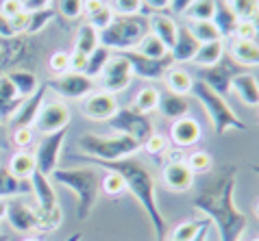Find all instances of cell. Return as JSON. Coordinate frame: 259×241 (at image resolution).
<instances>
[{
	"label": "cell",
	"mask_w": 259,
	"mask_h": 241,
	"mask_svg": "<svg viewBox=\"0 0 259 241\" xmlns=\"http://www.w3.org/2000/svg\"><path fill=\"white\" fill-rule=\"evenodd\" d=\"M237 183V165H222L211 178L198 189L192 198L194 209L205 213V217L220 232V241H240L244 230L248 228V219L235 207L233 194Z\"/></svg>",
	"instance_id": "obj_1"
},
{
	"label": "cell",
	"mask_w": 259,
	"mask_h": 241,
	"mask_svg": "<svg viewBox=\"0 0 259 241\" xmlns=\"http://www.w3.org/2000/svg\"><path fill=\"white\" fill-rule=\"evenodd\" d=\"M85 163H94V165L109 169L122 176L126 185V191H131V196L140 202V207L144 209V213L148 215L150 224L155 228L157 241H165L168 235V224L161 213L159 204H157V180L155 174L150 172V167L144 161L135 159V157H126V159H118V161H96V159H88V157H78Z\"/></svg>",
	"instance_id": "obj_2"
},
{
	"label": "cell",
	"mask_w": 259,
	"mask_h": 241,
	"mask_svg": "<svg viewBox=\"0 0 259 241\" xmlns=\"http://www.w3.org/2000/svg\"><path fill=\"white\" fill-rule=\"evenodd\" d=\"M50 178L59 185L68 187L72 194L76 196V217L85 222L90 217V213L96 207L98 200V191H100V172L94 167H57Z\"/></svg>",
	"instance_id": "obj_3"
},
{
	"label": "cell",
	"mask_w": 259,
	"mask_h": 241,
	"mask_svg": "<svg viewBox=\"0 0 259 241\" xmlns=\"http://www.w3.org/2000/svg\"><path fill=\"white\" fill-rule=\"evenodd\" d=\"M148 31L146 16H116L109 26L98 33V44L109 48L111 52L135 50Z\"/></svg>",
	"instance_id": "obj_4"
},
{
	"label": "cell",
	"mask_w": 259,
	"mask_h": 241,
	"mask_svg": "<svg viewBox=\"0 0 259 241\" xmlns=\"http://www.w3.org/2000/svg\"><path fill=\"white\" fill-rule=\"evenodd\" d=\"M78 148L85 152L83 157L96 161H118L126 159L131 154L140 152L142 146L126 135H116V137H100L94 133H83L78 137Z\"/></svg>",
	"instance_id": "obj_5"
},
{
	"label": "cell",
	"mask_w": 259,
	"mask_h": 241,
	"mask_svg": "<svg viewBox=\"0 0 259 241\" xmlns=\"http://www.w3.org/2000/svg\"><path fill=\"white\" fill-rule=\"evenodd\" d=\"M192 94L196 96V100H200L203 109L207 111V115H209L211 124H213L215 135H227L231 129L244 131V133L248 131V126L235 115V111L229 107V102L225 100V98L218 96L215 91H211L203 81H196V83H194Z\"/></svg>",
	"instance_id": "obj_6"
},
{
	"label": "cell",
	"mask_w": 259,
	"mask_h": 241,
	"mask_svg": "<svg viewBox=\"0 0 259 241\" xmlns=\"http://www.w3.org/2000/svg\"><path fill=\"white\" fill-rule=\"evenodd\" d=\"M246 72L240 63H235L231 56L225 54L222 59L215 63V66L211 68H200L198 70V81H203L207 87H209L211 91H215L218 96L227 98L229 91H231V83L237 74Z\"/></svg>",
	"instance_id": "obj_7"
},
{
	"label": "cell",
	"mask_w": 259,
	"mask_h": 241,
	"mask_svg": "<svg viewBox=\"0 0 259 241\" xmlns=\"http://www.w3.org/2000/svg\"><path fill=\"white\" fill-rule=\"evenodd\" d=\"M107 124H109L113 131H118L120 135H126V137L135 139L140 146L155 133V126L148 119V115H142V113L133 111L131 107L118 109L116 115L111 119H107Z\"/></svg>",
	"instance_id": "obj_8"
},
{
	"label": "cell",
	"mask_w": 259,
	"mask_h": 241,
	"mask_svg": "<svg viewBox=\"0 0 259 241\" xmlns=\"http://www.w3.org/2000/svg\"><path fill=\"white\" fill-rule=\"evenodd\" d=\"M68 129L57 131L53 135H44L41 141L35 148V165H37V172H41L44 176H50L59 165V154H61V146L66 141Z\"/></svg>",
	"instance_id": "obj_9"
},
{
	"label": "cell",
	"mask_w": 259,
	"mask_h": 241,
	"mask_svg": "<svg viewBox=\"0 0 259 241\" xmlns=\"http://www.w3.org/2000/svg\"><path fill=\"white\" fill-rule=\"evenodd\" d=\"M133 76L135 74H133V70L124 56L120 52L111 54V59L107 61V66L103 68V74H100V79H103V91L116 96L131 85Z\"/></svg>",
	"instance_id": "obj_10"
},
{
	"label": "cell",
	"mask_w": 259,
	"mask_h": 241,
	"mask_svg": "<svg viewBox=\"0 0 259 241\" xmlns=\"http://www.w3.org/2000/svg\"><path fill=\"white\" fill-rule=\"evenodd\" d=\"M48 89H55L59 96L70 98V100H83L94 91V79L85 76L83 72H66L61 76H55L46 83Z\"/></svg>",
	"instance_id": "obj_11"
},
{
	"label": "cell",
	"mask_w": 259,
	"mask_h": 241,
	"mask_svg": "<svg viewBox=\"0 0 259 241\" xmlns=\"http://www.w3.org/2000/svg\"><path fill=\"white\" fill-rule=\"evenodd\" d=\"M120 54L128 61L133 74L140 76L144 81H159V79H163V74L175 66V61H172L170 54L163 56V59H150V56H144L135 50H126V52H120Z\"/></svg>",
	"instance_id": "obj_12"
},
{
	"label": "cell",
	"mask_w": 259,
	"mask_h": 241,
	"mask_svg": "<svg viewBox=\"0 0 259 241\" xmlns=\"http://www.w3.org/2000/svg\"><path fill=\"white\" fill-rule=\"evenodd\" d=\"M68 124H70L68 104L61 100H55V102H44V107L37 113V119H35L33 129L41 135H53L57 131L68 129Z\"/></svg>",
	"instance_id": "obj_13"
},
{
	"label": "cell",
	"mask_w": 259,
	"mask_h": 241,
	"mask_svg": "<svg viewBox=\"0 0 259 241\" xmlns=\"http://www.w3.org/2000/svg\"><path fill=\"white\" fill-rule=\"evenodd\" d=\"M120 109V104L113 94L107 91H92L90 96H85L81 100V113L92 122H107L116 115V111Z\"/></svg>",
	"instance_id": "obj_14"
},
{
	"label": "cell",
	"mask_w": 259,
	"mask_h": 241,
	"mask_svg": "<svg viewBox=\"0 0 259 241\" xmlns=\"http://www.w3.org/2000/svg\"><path fill=\"white\" fill-rule=\"evenodd\" d=\"M161 180L168 191L183 194L194 185V172L188 167L185 159H170L161 169Z\"/></svg>",
	"instance_id": "obj_15"
},
{
	"label": "cell",
	"mask_w": 259,
	"mask_h": 241,
	"mask_svg": "<svg viewBox=\"0 0 259 241\" xmlns=\"http://www.w3.org/2000/svg\"><path fill=\"white\" fill-rule=\"evenodd\" d=\"M7 219H9L11 228L16 232H31V230H39V219H37V211L33 207H28L26 202H22L20 198L7 200Z\"/></svg>",
	"instance_id": "obj_16"
},
{
	"label": "cell",
	"mask_w": 259,
	"mask_h": 241,
	"mask_svg": "<svg viewBox=\"0 0 259 241\" xmlns=\"http://www.w3.org/2000/svg\"><path fill=\"white\" fill-rule=\"evenodd\" d=\"M46 83H41L37 91H35L33 96H28L22 100V104L18 107V111L13 113V117H11V126H13V131L16 129H33V124H35V119H37V113L39 109L44 107V98H46Z\"/></svg>",
	"instance_id": "obj_17"
},
{
	"label": "cell",
	"mask_w": 259,
	"mask_h": 241,
	"mask_svg": "<svg viewBox=\"0 0 259 241\" xmlns=\"http://www.w3.org/2000/svg\"><path fill=\"white\" fill-rule=\"evenodd\" d=\"M203 137V126L198 124V119H194L190 115L179 117L170 126V141L177 148H192L194 144H198Z\"/></svg>",
	"instance_id": "obj_18"
},
{
	"label": "cell",
	"mask_w": 259,
	"mask_h": 241,
	"mask_svg": "<svg viewBox=\"0 0 259 241\" xmlns=\"http://www.w3.org/2000/svg\"><path fill=\"white\" fill-rule=\"evenodd\" d=\"M31 194L35 196V200H37V209L39 211H53L59 207V200H57V191L53 187V183H50V176H44L41 172L35 169L31 178Z\"/></svg>",
	"instance_id": "obj_19"
},
{
	"label": "cell",
	"mask_w": 259,
	"mask_h": 241,
	"mask_svg": "<svg viewBox=\"0 0 259 241\" xmlns=\"http://www.w3.org/2000/svg\"><path fill=\"white\" fill-rule=\"evenodd\" d=\"M231 91H235L237 98L246 107H259V81L255 79V74L250 72L237 74L231 83Z\"/></svg>",
	"instance_id": "obj_20"
},
{
	"label": "cell",
	"mask_w": 259,
	"mask_h": 241,
	"mask_svg": "<svg viewBox=\"0 0 259 241\" xmlns=\"http://www.w3.org/2000/svg\"><path fill=\"white\" fill-rule=\"evenodd\" d=\"M229 56L242 68H259V41L233 39L229 46Z\"/></svg>",
	"instance_id": "obj_21"
},
{
	"label": "cell",
	"mask_w": 259,
	"mask_h": 241,
	"mask_svg": "<svg viewBox=\"0 0 259 241\" xmlns=\"http://www.w3.org/2000/svg\"><path fill=\"white\" fill-rule=\"evenodd\" d=\"M148 28H150V33H153L157 39L163 41V46L168 48V50L175 46L179 24L170 16H165V13H153V16L148 18Z\"/></svg>",
	"instance_id": "obj_22"
},
{
	"label": "cell",
	"mask_w": 259,
	"mask_h": 241,
	"mask_svg": "<svg viewBox=\"0 0 259 241\" xmlns=\"http://www.w3.org/2000/svg\"><path fill=\"white\" fill-rule=\"evenodd\" d=\"M198 50V41L192 37L190 28L188 26H179L177 31V39L175 46L170 48V56L175 63H183V61H192L194 54Z\"/></svg>",
	"instance_id": "obj_23"
},
{
	"label": "cell",
	"mask_w": 259,
	"mask_h": 241,
	"mask_svg": "<svg viewBox=\"0 0 259 241\" xmlns=\"http://www.w3.org/2000/svg\"><path fill=\"white\" fill-rule=\"evenodd\" d=\"M157 109L163 117L168 119H179V117H185L190 111V98L188 96H179V94H172V91H165V94H159V104Z\"/></svg>",
	"instance_id": "obj_24"
},
{
	"label": "cell",
	"mask_w": 259,
	"mask_h": 241,
	"mask_svg": "<svg viewBox=\"0 0 259 241\" xmlns=\"http://www.w3.org/2000/svg\"><path fill=\"white\" fill-rule=\"evenodd\" d=\"M31 194V180H20L16 178L5 165H0V198H20Z\"/></svg>",
	"instance_id": "obj_25"
},
{
	"label": "cell",
	"mask_w": 259,
	"mask_h": 241,
	"mask_svg": "<svg viewBox=\"0 0 259 241\" xmlns=\"http://www.w3.org/2000/svg\"><path fill=\"white\" fill-rule=\"evenodd\" d=\"M211 22L220 31L222 39H227L229 35H233L235 26H237V18H235L233 9L229 7V0H215V9H213Z\"/></svg>",
	"instance_id": "obj_26"
},
{
	"label": "cell",
	"mask_w": 259,
	"mask_h": 241,
	"mask_svg": "<svg viewBox=\"0 0 259 241\" xmlns=\"http://www.w3.org/2000/svg\"><path fill=\"white\" fill-rule=\"evenodd\" d=\"M222 56H225V39H215V41H209V44H198V50L194 54L192 63L198 66V70L211 68L222 59Z\"/></svg>",
	"instance_id": "obj_27"
},
{
	"label": "cell",
	"mask_w": 259,
	"mask_h": 241,
	"mask_svg": "<svg viewBox=\"0 0 259 241\" xmlns=\"http://www.w3.org/2000/svg\"><path fill=\"white\" fill-rule=\"evenodd\" d=\"M163 83H165V89L172 91V94H179V96L192 94V87H194L192 74L185 72L183 68H170L168 72L163 74Z\"/></svg>",
	"instance_id": "obj_28"
},
{
	"label": "cell",
	"mask_w": 259,
	"mask_h": 241,
	"mask_svg": "<svg viewBox=\"0 0 259 241\" xmlns=\"http://www.w3.org/2000/svg\"><path fill=\"white\" fill-rule=\"evenodd\" d=\"M11 79V83H13V87H16V91H18V96L22 98H28V96H33L35 91H37V87H39V79L35 76L31 70H11L9 74H7Z\"/></svg>",
	"instance_id": "obj_29"
},
{
	"label": "cell",
	"mask_w": 259,
	"mask_h": 241,
	"mask_svg": "<svg viewBox=\"0 0 259 241\" xmlns=\"http://www.w3.org/2000/svg\"><path fill=\"white\" fill-rule=\"evenodd\" d=\"M7 169L16 176V178H20V180H28L33 176V172L37 169V165H35V157L31 152H24V150H20V152H16L11 157V161H9V165H7Z\"/></svg>",
	"instance_id": "obj_30"
},
{
	"label": "cell",
	"mask_w": 259,
	"mask_h": 241,
	"mask_svg": "<svg viewBox=\"0 0 259 241\" xmlns=\"http://www.w3.org/2000/svg\"><path fill=\"white\" fill-rule=\"evenodd\" d=\"M157 104H159V89L146 85V87H142L138 94H135L131 109L142 113V115H148V113H153L157 109Z\"/></svg>",
	"instance_id": "obj_31"
},
{
	"label": "cell",
	"mask_w": 259,
	"mask_h": 241,
	"mask_svg": "<svg viewBox=\"0 0 259 241\" xmlns=\"http://www.w3.org/2000/svg\"><path fill=\"white\" fill-rule=\"evenodd\" d=\"M100 44H98V31L94 26H90L88 22H85L81 28H78L76 33V41H74V52L78 54H85L90 56L92 52L96 50Z\"/></svg>",
	"instance_id": "obj_32"
},
{
	"label": "cell",
	"mask_w": 259,
	"mask_h": 241,
	"mask_svg": "<svg viewBox=\"0 0 259 241\" xmlns=\"http://www.w3.org/2000/svg\"><path fill=\"white\" fill-rule=\"evenodd\" d=\"M209 219H185V222L177 224L172 230V239L170 241H194V237L198 235L203 228H209Z\"/></svg>",
	"instance_id": "obj_33"
},
{
	"label": "cell",
	"mask_w": 259,
	"mask_h": 241,
	"mask_svg": "<svg viewBox=\"0 0 259 241\" xmlns=\"http://www.w3.org/2000/svg\"><path fill=\"white\" fill-rule=\"evenodd\" d=\"M237 22H259V0H229Z\"/></svg>",
	"instance_id": "obj_34"
},
{
	"label": "cell",
	"mask_w": 259,
	"mask_h": 241,
	"mask_svg": "<svg viewBox=\"0 0 259 241\" xmlns=\"http://www.w3.org/2000/svg\"><path fill=\"white\" fill-rule=\"evenodd\" d=\"M135 52H140V54H144V56H150V59H163V56H168V54H170V50L163 46V41H161V39H157L150 31L144 35V39L138 44Z\"/></svg>",
	"instance_id": "obj_35"
},
{
	"label": "cell",
	"mask_w": 259,
	"mask_h": 241,
	"mask_svg": "<svg viewBox=\"0 0 259 241\" xmlns=\"http://www.w3.org/2000/svg\"><path fill=\"white\" fill-rule=\"evenodd\" d=\"M111 50L105 46H98L94 52L88 56V66H85V76H90V79H96V76L103 74V68L107 66V61L111 59Z\"/></svg>",
	"instance_id": "obj_36"
},
{
	"label": "cell",
	"mask_w": 259,
	"mask_h": 241,
	"mask_svg": "<svg viewBox=\"0 0 259 241\" xmlns=\"http://www.w3.org/2000/svg\"><path fill=\"white\" fill-rule=\"evenodd\" d=\"M190 33H192V37L196 39L198 44H209V41L222 39L220 31L215 28V24L211 22V20H203V22H192Z\"/></svg>",
	"instance_id": "obj_37"
},
{
	"label": "cell",
	"mask_w": 259,
	"mask_h": 241,
	"mask_svg": "<svg viewBox=\"0 0 259 241\" xmlns=\"http://www.w3.org/2000/svg\"><path fill=\"white\" fill-rule=\"evenodd\" d=\"M185 163H188V167L194 172V176L196 174H209L213 169V161L209 157V152L207 150H196L192 152L188 159H185Z\"/></svg>",
	"instance_id": "obj_38"
},
{
	"label": "cell",
	"mask_w": 259,
	"mask_h": 241,
	"mask_svg": "<svg viewBox=\"0 0 259 241\" xmlns=\"http://www.w3.org/2000/svg\"><path fill=\"white\" fill-rule=\"evenodd\" d=\"M142 148L150 154V157L159 159V157H163V154L168 152V148H170V139L165 137V135H161V133H157V131H155V133L150 135V137L142 144Z\"/></svg>",
	"instance_id": "obj_39"
},
{
	"label": "cell",
	"mask_w": 259,
	"mask_h": 241,
	"mask_svg": "<svg viewBox=\"0 0 259 241\" xmlns=\"http://www.w3.org/2000/svg\"><path fill=\"white\" fill-rule=\"evenodd\" d=\"M213 9H215V0H196L185 16H188L192 22H203V20H211L213 18Z\"/></svg>",
	"instance_id": "obj_40"
},
{
	"label": "cell",
	"mask_w": 259,
	"mask_h": 241,
	"mask_svg": "<svg viewBox=\"0 0 259 241\" xmlns=\"http://www.w3.org/2000/svg\"><path fill=\"white\" fill-rule=\"evenodd\" d=\"M100 189H103L107 196L116 198V196H122V194H124V191H126V185H124V180H122V176H120V174L109 172V169H107L105 176L100 178Z\"/></svg>",
	"instance_id": "obj_41"
},
{
	"label": "cell",
	"mask_w": 259,
	"mask_h": 241,
	"mask_svg": "<svg viewBox=\"0 0 259 241\" xmlns=\"http://www.w3.org/2000/svg\"><path fill=\"white\" fill-rule=\"evenodd\" d=\"M113 18H116V13H113L111 7L105 3L98 11H94V13H90V16H88V24H90V26H94L96 31L100 33L103 28H107V26L113 22Z\"/></svg>",
	"instance_id": "obj_42"
},
{
	"label": "cell",
	"mask_w": 259,
	"mask_h": 241,
	"mask_svg": "<svg viewBox=\"0 0 259 241\" xmlns=\"http://www.w3.org/2000/svg\"><path fill=\"white\" fill-rule=\"evenodd\" d=\"M55 18V11L53 9H41V11H33L28 13V26H26V35H35L44 28L50 20Z\"/></svg>",
	"instance_id": "obj_43"
},
{
	"label": "cell",
	"mask_w": 259,
	"mask_h": 241,
	"mask_svg": "<svg viewBox=\"0 0 259 241\" xmlns=\"http://www.w3.org/2000/svg\"><path fill=\"white\" fill-rule=\"evenodd\" d=\"M111 9L116 16H144L142 0H111Z\"/></svg>",
	"instance_id": "obj_44"
},
{
	"label": "cell",
	"mask_w": 259,
	"mask_h": 241,
	"mask_svg": "<svg viewBox=\"0 0 259 241\" xmlns=\"http://www.w3.org/2000/svg\"><path fill=\"white\" fill-rule=\"evenodd\" d=\"M57 11L66 20H78L83 16V0H57Z\"/></svg>",
	"instance_id": "obj_45"
},
{
	"label": "cell",
	"mask_w": 259,
	"mask_h": 241,
	"mask_svg": "<svg viewBox=\"0 0 259 241\" xmlns=\"http://www.w3.org/2000/svg\"><path fill=\"white\" fill-rule=\"evenodd\" d=\"M48 68H50V72L57 74V76L70 72V54L63 52V50L53 52L50 54V59H48Z\"/></svg>",
	"instance_id": "obj_46"
},
{
	"label": "cell",
	"mask_w": 259,
	"mask_h": 241,
	"mask_svg": "<svg viewBox=\"0 0 259 241\" xmlns=\"http://www.w3.org/2000/svg\"><path fill=\"white\" fill-rule=\"evenodd\" d=\"M235 39H248V41H257L259 39V22H237L235 31H233Z\"/></svg>",
	"instance_id": "obj_47"
},
{
	"label": "cell",
	"mask_w": 259,
	"mask_h": 241,
	"mask_svg": "<svg viewBox=\"0 0 259 241\" xmlns=\"http://www.w3.org/2000/svg\"><path fill=\"white\" fill-rule=\"evenodd\" d=\"M16 100H22V98L18 96L11 79L7 74L0 76V102H16Z\"/></svg>",
	"instance_id": "obj_48"
},
{
	"label": "cell",
	"mask_w": 259,
	"mask_h": 241,
	"mask_svg": "<svg viewBox=\"0 0 259 241\" xmlns=\"http://www.w3.org/2000/svg\"><path fill=\"white\" fill-rule=\"evenodd\" d=\"M11 139L20 150H26V148L33 144V129H16L11 135Z\"/></svg>",
	"instance_id": "obj_49"
},
{
	"label": "cell",
	"mask_w": 259,
	"mask_h": 241,
	"mask_svg": "<svg viewBox=\"0 0 259 241\" xmlns=\"http://www.w3.org/2000/svg\"><path fill=\"white\" fill-rule=\"evenodd\" d=\"M24 11V3L22 0H3V5H0V13H3L5 18H16L18 13Z\"/></svg>",
	"instance_id": "obj_50"
},
{
	"label": "cell",
	"mask_w": 259,
	"mask_h": 241,
	"mask_svg": "<svg viewBox=\"0 0 259 241\" xmlns=\"http://www.w3.org/2000/svg\"><path fill=\"white\" fill-rule=\"evenodd\" d=\"M11 37H18V33L13 31L11 20L0 13V39H11Z\"/></svg>",
	"instance_id": "obj_51"
},
{
	"label": "cell",
	"mask_w": 259,
	"mask_h": 241,
	"mask_svg": "<svg viewBox=\"0 0 259 241\" xmlns=\"http://www.w3.org/2000/svg\"><path fill=\"white\" fill-rule=\"evenodd\" d=\"M85 66H88V56L85 54H78V52L70 54V70L72 72H85Z\"/></svg>",
	"instance_id": "obj_52"
},
{
	"label": "cell",
	"mask_w": 259,
	"mask_h": 241,
	"mask_svg": "<svg viewBox=\"0 0 259 241\" xmlns=\"http://www.w3.org/2000/svg\"><path fill=\"white\" fill-rule=\"evenodd\" d=\"M194 3H196V0H170V7H168V9H170L172 13H179V16H185V11H188Z\"/></svg>",
	"instance_id": "obj_53"
},
{
	"label": "cell",
	"mask_w": 259,
	"mask_h": 241,
	"mask_svg": "<svg viewBox=\"0 0 259 241\" xmlns=\"http://www.w3.org/2000/svg\"><path fill=\"white\" fill-rule=\"evenodd\" d=\"M142 3H144L146 9L155 11V13H161V11H165L170 7V0H142Z\"/></svg>",
	"instance_id": "obj_54"
},
{
	"label": "cell",
	"mask_w": 259,
	"mask_h": 241,
	"mask_svg": "<svg viewBox=\"0 0 259 241\" xmlns=\"http://www.w3.org/2000/svg\"><path fill=\"white\" fill-rule=\"evenodd\" d=\"M24 3V11L33 13V11H41V9H48L50 0H22Z\"/></svg>",
	"instance_id": "obj_55"
},
{
	"label": "cell",
	"mask_w": 259,
	"mask_h": 241,
	"mask_svg": "<svg viewBox=\"0 0 259 241\" xmlns=\"http://www.w3.org/2000/svg\"><path fill=\"white\" fill-rule=\"evenodd\" d=\"M7 215V200H3V198H0V219H3Z\"/></svg>",
	"instance_id": "obj_56"
},
{
	"label": "cell",
	"mask_w": 259,
	"mask_h": 241,
	"mask_svg": "<svg viewBox=\"0 0 259 241\" xmlns=\"http://www.w3.org/2000/svg\"><path fill=\"white\" fill-rule=\"evenodd\" d=\"M207 230H209V228H203V230H200L198 235L194 237V241H205V239H207Z\"/></svg>",
	"instance_id": "obj_57"
},
{
	"label": "cell",
	"mask_w": 259,
	"mask_h": 241,
	"mask_svg": "<svg viewBox=\"0 0 259 241\" xmlns=\"http://www.w3.org/2000/svg\"><path fill=\"white\" fill-rule=\"evenodd\" d=\"M83 239V235H81V232H74V235H72L68 241H81Z\"/></svg>",
	"instance_id": "obj_58"
},
{
	"label": "cell",
	"mask_w": 259,
	"mask_h": 241,
	"mask_svg": "<svg viewBox=\"0 0 259 241\" xmlns=\"http://www.w3.org/2000/svg\"><path fill=\"white\" fill-rule=\"evenodd\" d=\"M253 211H255V215H257V217H259V200H257V202H255V207H253Z\"/></svg>",
	"instance_id": "obj_59"
},
{
	"label": "cell",
	"mask_w": 259,
	"mask_h": 241,
	"mask_svg": "<svg viewBox=\"0 0 259 241\" xmlns=\"http://www.w3.org/2000/svg\"><path fill=\"white\" fill-rule=\"evenodd\" d=\"M0 241H9V237H7L5 232H0Z\"/></svg>",
	"instance_id": "obj_60"
},
{
	"label": "cell",
	"mask_w": 259,
	"mask_h": 241,
	"mask_svg": "<svg viewBox=\"0 0 259 241\" xmlns=\"http://www.w3.org/2000/svg\"><path fill=\"white\" fill-rule=\"evenodd\" d=\"M22 241H39V239H33V237H28V239H22Z\"/></svg>",
	"instance_id": "obj_61"
},
{
	"label": "cell",
	"mask_w": 259,
	"mask_h": 241,
	"mask_svg": "<svg viewBox=\"0 0 259 241\" xmlns=\"http://www.w3.org/2000/svg\"><path fill=\"white\" fill-rule=\"evenodd\" d=\"M253 169H255V172H257V174H259V165H253Z\"/></svg>",
	"instance_id": "obj_62"
},
{
	"label": "cell",
	"mask_w": 259,
	"mask_h": 241,
	"mask_svg": "<svg viewBox=\"0 0 259 241\" xmlns=\"http://www.w3.org/2000/svg\"><path fill=\"white\" fill-rule=\"evenodd\" d=\"M253 241H259V237H257V239H253Z\"/></svg>",
	"instance_id": "obj_63"
},
{
	"label": "cell",
	"mask_w": 259,
	"mask_h": 241,
	"mask_svg": "<svg viewBox=\"0 0 259 241\" xmlns=\"http://www.w3.org/2000/svg\"><path fill=\"white\" fill-rule=\"evenodd\" d=\"M205 241H207V239H205Z\"/></svg>",
	"instance_id": "obj_64"
}]
</instances>
